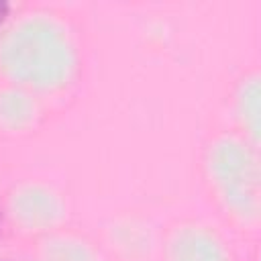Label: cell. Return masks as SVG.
Returning <instances> with one entry per match:
<instances>
[{
    "mask_svg": "<svg viewBox=\"0 0 261 261\" xmlns=\"http://www.w3.org/2000/svg\"><path fill=\"white\" fill-rule=\"evenodd\" d=\"M6 14H8V4L0 0V24H2V20L6 18Z\"/></svg>",
    "mask_w": 261,
    "mask_h": 261,
    "instance_id": "obj_1",
    "label": "cell"
},
{
    "mask_svg": "<svg viewBox=\"0 0 261 261\" xmlns=\"http://www.w3.org/2000/svg\"><path fill=\"white\" fill-rule=\"evenodd\" d=\"M0 226H2V208H0Z\"/></svg>",
    "mask_w": 261,
    "mask_h": 261,
    "instance_id": "obj_2",
    "label": "cell"
}]
</instances>
